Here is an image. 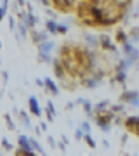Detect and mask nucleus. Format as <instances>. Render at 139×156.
<instances>
[{
    "label": "nucleus",
    "mask_w": 139,
    "mask_h": 156,
    "mask_svg": "<svg viewBox=\"0 0 139 156\" xmlns=\"http://www.w3.org/2000/svg\"><path fill=\"white\" fill-rule=\"evenodd\" d=\"M24 19H26V24L30 26V28H33L35 24H37V17L31 14V11H28V14L24 16Z\"/></svg>",
    "instance_id": "obj_4"
},
{
    "label": "nucleus",
    "mask_w": 139,
    "mask_h": 156,
    "mask_svg": "<svg viewBox=\"0 0 139 156\" xmlns=\"http://www.w3.org/2000/svg\"><path fill=\"white\" fill-rule=\"evenodd\" d=\"M28 102H30V109H31V113H33L35 116H42V109L38 108V101L35 99V97H30Z\"/></svg>",
    "instance_id": "obj_1"
},
{
    "label": "nucleus",
    "mask_w": 139,
    "mask_h": 156,
    "mask_svg": "<svg viewBox=\"0 0 139 156\" xmlns=\"http://www.w3.org/2000/svg\"><path fill=\"white\" fill-rule=\"evenodd\" d=\"M54 71L57 73V75H59V76H63V69H61V66H59V64H57V62H56V64H54Z\"/></svg>",
    "instance_id": "obj_14"
},
{
    "label": "nucleus",
    "mask_w": 139,
    "mask_h": 156,
    "mask_svg": "<svg viewBox=\"0 0 139 156\" xmlns=\"http://www.w3.org/2000/svg\"><path fill=\"white\" fill-rule=\"evenodd\" d=\"M30 146H33V147H35V151H37V153H42V154H44V149L40 147V144H38V142H37V140H35V139H30Z\"/></svg>",
    "instance_id": "obj_9"
},
{
    "label": "nucleus",
    "mask_w": 139,
    "mask_h": 156,
    "mask_svg": "<svg viewBox=\"0 0 139 156\" xmlns=\"http://www.w3.org/2000/svg\"><path fill=\"white\" fill-rule=\"evenodd\" d=\"M2 142H4V146H5V149H12V146L7 142V139H2Z\"/></svg>",
    "instance_id": "obj_20"
},
{
    "label": "nucleus",
    "mask_w": 139,
    "mask_h": 156,
    "mask_svg": "<svg viewBox=\"0 0 139 156\" xmlns=\"http://www.w3.org/2000/svg\"><path fill=\"white\" fill-rule=\"evenodd\" d=\"M54 115H56V111H54V104H52V102H47V116H49V120L50 122H52V120H54Z\"/></svg>",
    "instance_id": "obj_6"
},
{
    "label": "nucleus",
    "mask_w": 139,
    "mask_h": 156,
    "mask_svg": "<svg viewBox=\"0 0 139 156\" xmlns=\"http://www.w3.org/2000/svg\"><path fill=\"white\" fill-rule=\"evenodd\" d=\"M113 120V115H108V116H97V125L99 127H103V130H110V125H108V122H111Z\"/></svg>",
    "instance_id": "obj_2"
},
{
    "label": "nucleus",
    "mask_w": 139,
    "mask_h": 156,
    "mask_svg": "<svg viewBox=\"0 0 139 156\" xmlns=\"http://www.w3.org/2000/svg\"><path fill=\"white\" fill-rule=\"evenodd\" d=\"M57 31H59V33H66L68 28H66V26H57Z\"/></svg>",
    "instance_id": "obj_18"
},
{
    "label": "nucleus",
    "mask_w": 139,
    "mask_h": 156,
    "mask_svg": "<svg viewBox=\"0 0 139 156\" xmlns=\"http://www.w3.org/2000/svg\"><path fill=\"white\" fill-rule=\"evenodd\" d=\"M0 47H2V44H0Z\"/></svg>",
    "instance_id": "obj_23"
},
{
    "label": "nucleus",
    "mask_w": 139,
    "mask_h": 156,
    "mask_svg": "<svg viewBox=\"0 0 139 156\" xmlns=\"http://www.w3.org/2000/svg\"><path fill=\"white\" fill-rule=\"evenodd\" d=\"M52 47H54V44H52V42H44V44L40 45V52H45V54H49Z\"/></svg>",
    "instance_id": "obj_5"
},
{
    "label": "nucleus",
    "mask_w": 139,
    "mask_h": 156,
    "mask_svg": "<svg viewBox=\"0 0 139 156\" xmlns=\"http://www.w3.org/2000/svg\"><path fill=\"white\" fill-rule=\"evenodd\" d=\"M118 82H125V73L120 69V73H118Z\"/></svg>",
    "instance_id": "obj_15"
},
{
    "label": "nucleus",
    "mask_w": 139,
    "mask_h": 156,
    "mask_svg": "<svg viewBox=\"0 0 139 156\" xmlns=\"http://www.w3.org/2000/svg\"><path fill=\"white\" fill-rule=\"evenodd\" d=\"M49 144H50V146H54V147H56V142H54V139H52V137H49Z\"/></svg>",
    "instance_id": "obj_21"
},
{
    "label": "nucleus",
    "mask_w": 139,
    "mask_h": 156,
    "mask_svg": "<svg viewBox=\"0 0 139 156\" xmlns=\"http://www.w3.org/2000/svg\"><path fill=\"white\" fill-rule=\"evenodd\" d=\"M82 102H83V106H85V111H87V113H90V104L87 102V101H82Z\"/></svg>",
    "instance_id": "obj_17"
},
{
    "label": "nucleus",
    "mask_w": 139,
    "mask_h": 156,
    "mask_svg": "<svg viewBox=\"0 0 139 156\" xmlns=\"http://www.w3.org/2000/svg\"><path fill=\"white\" fill-rule=\"evenodd\" d=\"M118 40L120 42H127V35L123 33V31H118Z\"/></svg>",
    "instance_id": "obj_13"
},
{
    "label": "nucleus",
    "mask_w": 139,
    "mask_h": 156,
    "mask_svg": "<svg viewBox=\"0 0 139 156\" xmlns=\"http://www.w3.org/2000/svg\"><path fill=\"white\" fill-rule=\"evenodd\" d=\"M82 130H85V134H89L90 125H89V123H82Z\"/></svg>",
    "instance_id": "obj_16"
},
{
    "label": "nucleus",
    "mask_w": 139,
    "mask_h": 156,
    "mask_svg": "<svg viewBox=\"0 0 139 156\" xmlns=\"http://www.w3.org/2000/svg\"><path fill=\"white\" fill-rule=\"evenodd\" d=\"M45 87H47V89L50 90V94H54V95H57L59 94V90H57V87H56V83L54 82H52V80H50V78H45Z\"/></svg>",
    "instance_id": "obj_3"
},
{
    "label": "nucleus",
    "mask_w": 139,
    "mask_h": 156,
    "mask_svg": "<svg viewBox=\"0 0 139 156\" xmlns=\"http://www.w3.org/2000/svg\"><path fill=\"white\" fill-rule=\"evenodd\" d=\"M106 106H108V101H103V102H99V104H97V106H96V111H104L106 109Z\"/></svg>",
    "instance_id": "obj_11"
},
{
    "label": "nucleus",
    "mask_w": 139,
    "mask_h": 156,
    "mask_svg": "<svg viewBox=\"0 0 139 156\" xmlns=\"http://www.w3.org/2000/svg\"><path fill=\"white\" fill-rule=\"evenodd\" d=\"M85 140L89 142V146H90V147H96V142H94V140H92V137H90L89 134H85Z\"/></svg>",
    "instance_id": "obj_12"
},
{
    "label": "nucleus",
    "mask_w": 139,
    "mask_h": 156,
    "mask_svg": "<svg viewBox=\"0 0 139 156\" xmlns=\"http://www.w3.org/2000/svg\"><path fill=\"white\" fill-rule=\"evenodd\" d=\"M7 4H9V2H7V0H4V4H2V7H0V21H2V19L5 17V12H7Z\"/></svg>",
    "instance_id": "obj_8"
},
{
    "label": "nucleus",
    "mask_w": 139,
    "mask_h": 156,
    "mask_svg": "<svg viewBox=\"0 0 139 156\" xmlns=\"http://www.w3.org/2000/svg\"><path fill=\"white\" fill-rule=\"evenodd\" d=\"M40 2H44V4H45V5H47V0H40Z\"/></svg>",
    "instance_id": "obj_22"
},
{
    "label": "nucleus",
    "mask_w": 139,
    "mask_h": 156,
    "mask_svg": "<svg viewBox=\"0 0 139 156\" xmlns=\"http://www.w3.org/2000/svg\"><path fill=\"white\" fill-rule=\"evenodd\" d=\"M45 24H47V30H49L50 33H54V35L57 33V24H56L54 21H50V19H49V21L45 23Z\"/></svg>",
    "instance_id": "obj_7"
},
{
    "label": "nucleus",
    "mask_w": 139,
    "mask_h": 156,
    "mask_svg": "<svg viewBox=\"0 0 139 156\" xmlns=\"http://www.w3.org/2000/svg\"><path fill=\"white\" fill-rule=\"evenodd\" d=\"M9 21H11V30H14V28H16V21H14V16L9 17Z\"/></svg>",
    "instance_id": "obj_19"
},
{
    "label": "nucleus",
    "mask_w": 139,
    "mask_h": 156,
    "mask_svg": "<svg viewBox=\"0 0 139 156\" xmlns=\"http://www.w3.org/2000/svg\"><path fill=\"white\" fill-rule=\"evenodd\" d=\"M45 42L47 40V33H35V42Z\"/></svg>",
    "instance_id": "obj_10"
}]
</instances>
